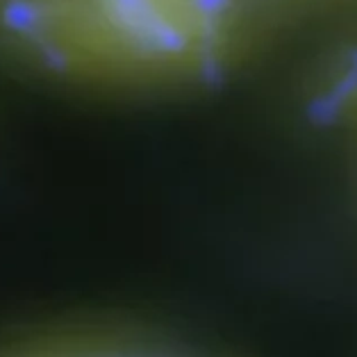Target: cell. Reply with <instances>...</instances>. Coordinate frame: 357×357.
<instances>
[{
	"label": "cell",
	"instance_id": "1",
	"mask_svg": "<svg viewBox=\"0 0 357 357\" xmlns=\"http://www.w3.org/2000/svg\"><path fill=\"white\" fill-rule=\"evenodd\" d=\"M132 77L196 71L237 37L243 0H86Z\"/></svg>",
	"mask_w": 357,
	"mask_h": 357
},
{
	"label": "cell",
	"instance_id": "3",
	"mask_svg": "<svg viewBox=\"0 0 357 357\" xmlns=\"http://www.w3.org/2000/svg\"><path fill=\"white\" fill-rule=\"evenodd\" d=\"M0 357H178L132 330L109 326H59L32 330L0 344Z\"/></svg>",
	"mask_w": 357,
	"mask_h": 357
},
{
	"label": "cell",
	"instance_id": "2",
	"mask_svg": "<svg viewBox=\"0 0 357 357\" xmlns=\"http://www.w3.org/2000/svg\"><path fill=\"white\" fill-rule=\"evenodd\" d=\"M0 55L57 82L132 77L86 0H0Z\"/></svg>",
	"mask_w": 357,
	"mask_h": 357
}]
</instances>
